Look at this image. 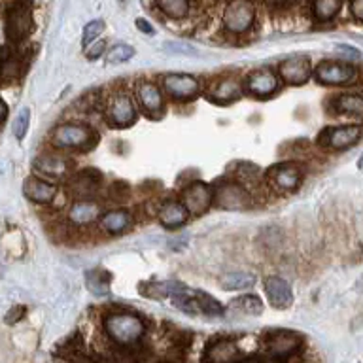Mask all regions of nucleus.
Masks as SVG:
<instances>
[{"label": "nucleus", "mask_w": 363, "mask_h": 363, "mask_svg": "<svg viewBox=\"0 0 363 363\" xmlns=\"http://www.w3.org/2000/svg\"><path fill=\"white\" fill-rule=\"evenodd\" d=\"M104 331L119 346H133L142 339L146 325L130 312H112L104 318Z\"/></svg>", "instance_id": "1"}, {"label": "nucleus", "mask_w": 363, "mask_h": 363, "mask_svg": "<svg viewBox=\"0 0 363 363\" xmlns=\"http://www.w3.org/2000/svg\"><path fill=\"white\" fill-rule=\"evenodd\" d=\"M51 140L57 147H74V150H87L96 142V133L87 125L65 123L59 125Z\"/></svg>", "instance_id": "2"}, {"label": "nucleus", "mask_w": 363, "mask_h": 363, "mask_svg": "<svg viewBox=\"0 0 363 363\" xmlns=\"http://www.w3.org/2000/svg\"><path fill=\"white\" fill-rule=\"evenodd\" d=\"M33 28V8L30 0H16L6 17V36L11 42L27 38Z\"/></svg>", "instance_id": "3"}, {"label": "nucleus", "mask_w": 363, "mask_h": 363, "mask_svg": "<svg viewBox=\"0 0 363 363\" xmlns=\"http://www.w3.org/2000/svg\"><path fill=\"white\" fill-rule=\"evenodd\" d=\"M212 203L225 210H244L250 206V195L237 182L223 180L212 187Z\"/></svg>", "instance_id": "4"}, {"label": "nucleus", "mask_w": 363, "mask_h": 363, "mask_svg": "<svg viewBox=\"0 0 363 363\" xmlns=\"http://www.w3.org/2000/svg\"><path fill=\"white\" fill-rule=\"evenodd\" d=\"M301 346H303V337L295 331L278 329V331H269L265 337L267 352L277 359L291 357L295 352L301 350Z\"/></svg>", "instance_id": "5"}, {"label": "nucleus", "mask_w": 363, "mask_h": 363, "mask_svg": "<svg viewBox=\"0 0 363 363\" xmlns=\"http://www.w3.org/2000/svg\"><path fill=\"white\" fill-rule=\"evenodd\" d=\"M255 19V8L250 0H233L223 11V25L229 33H246Z\"/></svg>", "instance_id": "6"}, {"label": "nucleus", "mask_w": 363, "mask_h": 363, "mask_svg": "<svg viewBox=\"0 0 363 363\" xmlns=\"http://www.w3.org/2000/svg\"><path fill=\"white\" fill-rule=\"evenodd\" d=\"M362 138V125H342V127H329L320 135L318 142L329 150H346L354 146Z\"/></svg>", "instance_id": "7"}, {"label": "nucleus", "mask_w": 363, "mask_h": 363, "mask_svg": "<svg viewBox=\"0 0 363 363\" xmlns=\"http://www.w3.org/2000/svg\"><path fill=\"white\" fill-rule=\"evenodd\" d=\"M316 79L325 85H346L356 82L357 70L348 62L323 61L316 67Z\"/></svg>", "instance_id": "8"}, {"label": "nucleus", "mask_w": 363, "mask_h": 363, "mask_svg": "<svg viewBox=\"0 0 363 363\" xmlns=\"http://www.w3.org/2000/svg\"><path fill=\"white\" fill-rule=\"evenodd\" d=\"M182 203L189 214H204L212 206V187L204 182H191L182 191Z\"/></svg>", "instance_id": "9"}, {"label": "nucleus", "mask_w": 363, "mask_h": 363, "mask_svg": "<svg viewBox=\"0 0 363 363\" xmlns=\"http://www.w3.org/2000/svg\"><path fill=\"white\" fill-rule=\"evenodd\" d=\"M164 91L178 101H189L199 93V82L189 74H169L163 78Z\"/></svg>", "instance_id": "10"}, {"label": "nucleus", "mask_w": 363, "mask_h": 363, "mask_svg": "<svg viewBox=\"0 0 363 363\" xmlns=\"http://www.w3.org/2000/svg\"><path fill=\"white\" fill-rule=\"evenodd\" d=\"M108 119L113 127H129L135 123V104L127 95H116L108 104Z\"/></svg>", "instance_id": "11"}, {"label": "nucleus", "mask_w": 363, "mask_h": 363, "mask_svg": "<svg viewBox=\"0 0 363 363\" xmlns=\"http://www.w3.org/2000/svg\"><path fill=\"white\" fill-rule=\"evenodd\" d=\"M269 178H271L274 186L284 189V191H294V189L299 187L301 178H303V170H301L299 164L295 163L274 164L269 170Z\"/></svg>", "instance_id": "12"}, {"label": "nucleus", "mask_w": 363, "mask_h": 363, "mask_svg": "<svg viewBox=\"0 0 363 363\" xmlns=\"http://www.w3.org/2000/svg\"><path fill=\"white\" fill-rule=\"evenodd\" d=\"M277 76L269 68H259L248 74L246 78V89L255 96H269L277 91Z\"/></svg>", "instance_id": "13"}, {"label": "nucleus", "mask_w": 363, "mask_h": 363, "mask_svg": "<svg viewBox=\"0 0 363 363\" xmlns=\"http://www.w3.org/2000/svg\"><path fill=\"white\" fill-rule=\"evenodd\" d=\"M265 294L271 301V305L278 311H284V308H289L291 303H294V294H291V288L286 280L278 277H271L265 280Z\"/></svg>", "instance_id": "14"}, {"label": "nucleus", "mask_w": 363, "mask_h": 363, "mask_svg": "<svg viewBox=\"0 0 363 363\" xmlns=\"http://www.w3.org/2000/svg\"><path fill=\"white\" fill-rule=\"evenodd\" d=\"M280 76L286 79L289 85H303L311 76V62L306 61L305 57H294V59H286L280 65Z\"/></svg>", "instance_id": "15"}, {"label": "nucleus", "mask_w": 363, "mask_h": 363, "mask_svg": "<svg viewBox=\"0 0 363 363\" xmlns=\"http://www.w3.org/2000/svg\"><path fill=\"white\" fill-rule=\"evenodd\" d=\"M101 182L102 176L99 170H79L78 174L72 178V182H70V191H72L76 197H91V195L101 187Z\"/></svg>", "instance_id": "16"}, {"label": "nucleus", "mask_w": 363, "mask_h": 363, "mask_svg": "<svg viewBox=\"0 0 363 363\" xmlns=\"http://www.w3.org/2000/svg\"><path fill=\"white\" fill-rule=\"evenodd\" d=\"M242 95V85L235 78H223L210 89L208 101L214 104H231Z\"/></svg>", "instance_id": "17"}, {"label": "nucleus", "mask_w": 363, "mask_h": 363, "mask_svg": "<svg viewBox=\"0 0 363 363\" xmlns=\"http://www.w3.org/2000/svg\"><path fill=\"white\" fill-rule=\"evenodd\" d=\"M23 193H25V197L34 201V203L45 204L53 201V197H55L57 193V187L55 184L40 180V178H27L25 184H23Z\"/></svg>", "instance_id": "18"}, {"label": "nucleus", "mask_w": 363, "mask_h": 363, "mask_svg": "<svg viewBox=\"0 0 363 363\" xmlns=\"http://www.w3.org/2000/svg\"><path fill=\"white\" fill-rule=\"evenodd\" d=\"M187 216H189V212L182 201H169L159 208V221L167 229H178L180 225H184Z\"/></svg>", "instance_id": "19"}, {"label": "nucleus", "mask_w": 363, "mask_h": 363, "mask_svg": "<svg viewBox=\"0 0 363 363\" xmlns=\"http://www.w3.org/2000/svg\"><path fill=\"white\" fill-rule=\"evenodd\" d=\"M101 216V206L95 201L89 199H82L72 204V208L68 212V218L74 225H89Z\"/></svg>", "instance_id": "20"}, {"label": "nucleus", "mask_w": 363, "mask_h": 363, "mask_svg": "<svg viewBox=\"0 0 363 363\" xmlns=\"http://www.w3.org/2000/svg\"><path fill=\"white\" fill-rule=\"evenodd\" d=\"M33 164L40 174L51 176V178H62L70 170V161L59 155H40L34 159Z\"/></svg>", "instance_id": "21"}, {"label": "nucleus", "mask_w": 363, "mask_h": 363, "mask_svg": "<svg viewBox=\"0 0 363 363\" xmlns=\"http://www.w3.org/2000/svg\"><path fill=\"white\" fill-rule=\"evenodd\" d=\"M240 357L237 345L231 339H218L206 348V356L204 359H212V362H227V359H237Z\"/></svg>", "instance_id": "22"}, {"label": "nucleus", "mask_w": 363, "mask_h": 363, "mask_svg": "<svg viewBox=\"0 0 363 363\" xmlns=\"http://www.w3.org/2000/svg\"><path fill=\"white\" fill-rule=\"evenodd\" d=\"M138 96H140L142 106L150 113H159L163 110V95L153 84H140Z\"/></svg>", "instance_id": "23"}, {"label": "nucleus", "mask_w": 363, "mask_h": 363, "mask_svg": "<svg viewBox=\"0 0 363 363\" xmlns=\"http://www.w3.org/2000/svg\"><path fill=\"white\" fill-rule=\"evenodd\" d=\"M130 225V216L127 210H113V212H108L106 216H102L101 227L110 235H118V233H123L127 227Z\"/></svg>", "instance_id": "24"}, {"label": "nucleus", "mask_w": 363, "mask_h": 363, "mask_svg": "<svg viewBox=\"0 0 363 363\" xmlns=\"http://www.w3.org/2000/svg\"><path fill=\"white\" fill-rule=\"evenodd\" d=\"M255 282H257V278H255L252 272H231V274L221 277L220 280L221 288L229 289V291H235V289H248L252 288Z\"/></svg>", "instance_id": "25"}, {"label": "nucleus", "mask_w": 363, "mask_h": 363, "mask_svg": "<svg viewBox=\"0 0 363 363\" xmlns=\"http://www.w3.org/2000/svg\"><path fill=\"white\" fill-rule=\"evenodd\" d=\"M87 288L96 297L108 295V289H110V274L106 271H89L87 272Z\"/></svg>", "instance_id": "26"}, {"label": "nucleus", "mask_w": 363, "mask_h": 363, "mask_svg": "<svg viewBox=\"0 0 363 363\" xmlns=\"http://www.w3.org/2000/svg\"><path fill=\"white\" fill-rule=\"evenodd\" d=\"M342 2L345 0H314V16L318 21H329L339 13Z\"/></svg>", "instance_id": "27"}, {"label": "nucleus", "mask_w": 363, "mask_h": 363, "mask_svg": "<svg viewBox=\"0 0 363 363\" xmlns=\"http://www.w3.org/2000/svg\"><path fill=\"white\" fill-rule=\"evenodd\" d=\"M337 110L342 113H352V116L359 118L363 113L362 95H340L337 99Z\"/></svg>", "instance_id": "28"}, {"label": "nucleus", "mask_w": 363, "mask_h": 363, "mask_svg": "<svg viewBox=\"0 0 363 363\" xmlns=\"http://www.w3.org/2000/svg\"><path fill=\"white\" fill-rule=\"evenodd\" d=\"M159 8L172 19H182L189 11V0H159Z\"/></svg>", "instance_id": "29"}, {"label": "nucleus", "mask_w": 363, "mask_h": 363, "mask_svg": "<svg viewBox=\"0 0 363 363\" xmlns=\"http://www.w3.org/2000/svg\"><path fill=\"white\" fill-rule=\"evenodd\" d=\"M233 306L246 314H261L263 312V303L257 295H242L233 301Z\"/></svg>", "instance_id": "30"}, {"label": "nucleus", "mask_w": 363, "mask_h": 363, "mask_svg": "<svg viewBox=\"0 0 363 363\" xmlns=\"http://www.w3.org/2000/svg\"><path fill=\"white\" fill-rule=\"evenodd\" d=\"M133 55H135V50H133L130 45L118 44V45H113L112 50L108 51V53H106V61L110 62V65H118V62L129 61V59Z\"/></svg>", "instance_id": "31"}, {"label": "nucleus", "mask_w": 363, "mask_h": 363, "mask_svg": "<svg viewBox=\"0 0 363 363\" xmlns=\"http://www.w3.org/2000/svg\"><path fill=\"white\" fill-rule=\"evenodd\" d=\"M28 121H30V110L23 108L19 116L16 118V121H13V135H16L17 140H23V136H25L28 129Z\"/></svg>", "instance_id": "32"}, {"label": "nucleus", "mask_w": 363, "mask_h": 363, "mask_svg": "<svg viewBox=\"0 0 363 363\" xmlns=\"http://www.w3.org/2000/svg\"><path fill=\"white\" fill-rule=\"evenodd\" d=\"M102 30H104V21H101V19H95V21L87 23L84 28V36H82L84 45H89L91 42H93V40L102 33Z\"/></svg>", "instance_id": "33"}, {"label": "nucleus", "mask_w": 363, "mask_h": 363, "mask_svg": "<svg viewBox=\"0 0 363 363\" xmlns=\"http://www.w3.org/2000/svg\"><path fill=\"white\" fill-rule=\"evenodd\" d=\"M164 51H169V53H178V55H199V51L191 45L186 44H174V42H169V44H164L163 48Z\"/></svg>", "instance_id": "34"}, {"label": "nucleus", "mask_w": 363, "mask_h": 363, "mask_svg": "<svg viewBox=\"0 0 363 363\" xmlns=\"http://www.w3.org/2000/svg\"><path fill=\"white\" fill-rule=\"evenodd\" d=\"M104 51H106V42H95V44L91 42V48L85 50V55L87 59H99Z\"/></svg>", "instance_id": "35"}, {"label": "nucleus", "mask_w": 363, "mask_h": 363, "mask_svg": "<svg viewBox=\"0 0 363 363\" xmlns=\"http://www.w3.org/2000/svg\"><path fill=\"white\" fill-rule=\"evenodd\" d=\"M25 311H27L25 306H13V308H11V311L6 314V322H8V323L19 322L23 314H25Z\"/></svg>", "instance_id": "36"}, {"label": "nucleus", "mask_w": 363, "mask_h": 363, "mask_svg": "<svg viewBox=\"0 0 363 363\" xmlns=\"http://www.w3.org/2000/svg\"><path fill=\"white\" fill-rule=\"evenodd\" d=\"M350 10H352V16L356 17V21H362V16H363V0H352Z\"/></svg>", "instance_id": "37"}, {"label": "nucleus", "mask_w": 363, "mask_h": 363, "mask_svg": "<svg viewBox=\"0 0 363 363\" xmlns=\"http://www.w3.org/2000/svg\"><path fill=\"white\" fill-rule=\"evenodd\" d=\"M136 27L140 28V33H144V34H153L155 33V28H153V25L152 23H147L146 19H136Z\"/></svg>", "instance_id": "38"}, {"label": "nucleus", "mask_w": 363, "mask_h": 363, "mask_svg": "<svg viewBox=\"0 0 363 363\" xmlns=\"http://www.w3.org/2000/svg\"><path fill=\"white\" fill-rule=\"evenodd\" d=\"M337 50H339L340 53H345V55H352L354 59H359V51L352 50V48H346V45H339Z\"/></svg>", "instance_id": "39"}, {"label": "nucleus", "mask_w": 363, "mask_h": 363, "mask_svg": "<svg viewBox=\"0 0 363 363\" xmlns=\"http://www.w3.org/2000/svg\"><path fill=\"white\" fill-rule=\"evenodd\" d=\"M8 57H10L8 50H6V48H0V74H2V67H4V62Z\"/></svg>", "instance_id": "40"}, {"label": "nucleus", "mask_w": 363, "mask_h": 363, "mask_svg": "<svg viewBox=\"0 0 363 363\" xmlns=\"http://www.w3.org/2000/svg\"><path fill=\"white\" fill-rule=\"evenodd\" d=\"M6 116H8V106H6V102L0 99V121L6 119Z\"/></svg>", "instance_id": "41"}, {"label": "nucleus", "mask_w": 363, "mask_h": 363, "mask_svg": "<svg viewBox=\"0 0 363 363\" xmlns=\"http://www.w3.org/2000/svg\"><path fill=\"white\" fill-rule=\"evenodd\" d=\"M269 2H271V4H274V6H284V4H288L289 0H269Z\"/></svg>", "instance_id": "42"}]
</instances>
